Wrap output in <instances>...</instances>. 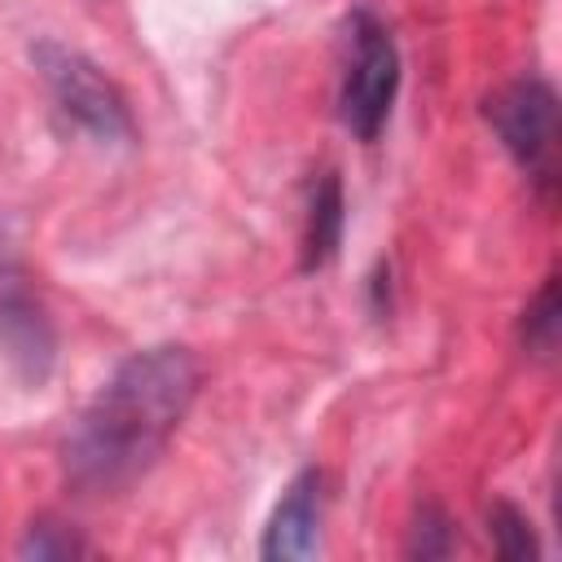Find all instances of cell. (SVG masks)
<instances>
[{"label":"cell","mask_w":562,"mask_h":562,"mask_svg":"<svg viewBox=\"0 0 562 562\" xmlns=\"http://www.w3.org/2000/svg\"><path fill=\"white\" fill-rule=\"evenodd\" d=\"M0 347L26 382L48 378V369H53V325L22 285L0 290Z\"/></svg>","instance_id":"obj_6"},{"label":"cell","mask_w":562,"mask_h":562,"mask_svg":"<svg viewBox=\"0 0 562 562\" xmlns=\"http://www.w3.org/2000/svg\"><path fill=\"white\" fill-rule=\"evenodd\" d=\"M347 70L338 88V114L360 140H378L400 92V48L373 13L351 18Z\"/></svg>","instance_id":"obj_3"},{"label":"cell","mask_w":562,"mask_h":562,"mask_svg":"<svg viewBox=\"0 0 562 562\" xmlns=\"http://www.w3.org/2000/svg\"><path fill=\"white\" fill-rule=\"evenodd\" d=\"M18 553L22 558H70V553H83V544L57 522H31V531L18 544Z\"/></svg>","instance_id":"obj_10"},{"label":"cell","mask_w":562,"mask_h":562,"mask_svg":"<svg viewBox=\"0 0 562 562\" xmlns=\"http://www.w3.org/2000/svg\"><path fill=\"white\" fill-rule=\"evenodd\" d=\"M553 338H558V281L549 277L540 285V294L531 299V307L522 312V342L531 351H553Z\"/></svg>","instance_id":"obj_8"},{"label":"cell","mask_w":562,"mask_h":562,"mask_svg":"<svg viewBox=\"0 0 562 562\" xmlns=\"http://www.w3.org/2000/svg\"><path fill=\"white\" fill-rule=\"evenodd\" d=\"M338 241H342V184L334 171H321L303 215V268L307 272L325 268L338 255Z\"/></svg>","instance_id":"obj_7"},{"label":"cell","mask_w":562,"mask_h":562,"mask_svg":"<svg viewBox=\"0 0 562 562\" xmlns=\"http://www.w3.org/2000/svg\"><path fill=\"white\" fill-rule=\"evenodd\" d=\"M31 66L44 79L57 114L70 127H79L83 136H92L101 145H127L136 136L123 88L88 53L61 44V40H35L31 44Z\"/></svg>","instance_id":"obj_2"},{"label":"cell","mask_w":562,"mask_h":562,"mask_svg":"<svg viewBox=\"0 0 562 562\" xmlns=\"http://www.w3.org/2000/svg\"><path fill=\"white\" fill-rule=\"evenodd\" d=\"M18 285V259H13V246H9V233L0 224V290Z\"/></svg>","instance_id":"obj_11"},{"label":"cell","mask_w":562,"mask_h":562,"mask_svg":"<svg viewBox=\"0 0 562 562\" xmlns=\"http://www.w3.org/2000/svg\"><path fill=\"white\" fill-rule=\"evenodd\" d=\"M202 386L189 347L158 342L119 360L61 439V474L79 496H114L149 474Z\"/></svg>","instance_id":"obj_1"},{"label":"cell","mask_w":562,"mask_h":562,"mask_svg":"<svg viewBox=\"0 0 562 562\" xmlns=\"http://www.w3.org/2000/svg\"><path fill=\"white\" fill-rule=\"evenodd\" d=\"M487 123L496 127L501 145L514 154V162L540 184V193L553 189L558 171V97L540 75H522L505 83L496 97H487Z\"/></svg>","instance_id":"obj_4"},{"label":"cell","mask_w":562,"mask_h":562,"mask_svg":"<svg viewBox=\"0 0 562 562\" xmlns=\"http://www.w3.org/2000/svg\"><path fill=\"white\" fill-rule=\"evenodd\" d=\"M487 522H492V536H496V549L505 553V558H536V540H531V522L514 509V505H492V514H487Z\"/></svg>","instance_id":"obj_9"},{"label":"cell","mask_w":562,"mask_h":562,"mask_svg":"<svg viewBox=\"0 0 562 562\" xmlns=\"http://www.w3.org/2000/svg\"><path fill=\"white\" fill-rule=\"evenodd\" d=\"M321 505H325V479L321 470H303L290 479V487L281 492L268 527H263V544L259 553L268 562H294V558H312L321 544Z\"/></svg>","instance_id":"obj_5"}]
</instances>
